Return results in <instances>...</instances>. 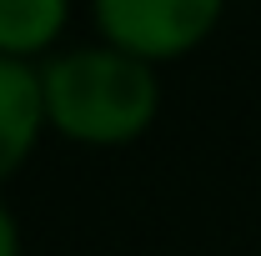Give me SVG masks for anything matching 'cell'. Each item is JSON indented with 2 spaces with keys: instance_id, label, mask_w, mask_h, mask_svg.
Returning a JSON list of instances; mask_svg holds the SVG:
<instances>
[{
  "instance_id": "3",
  "label": "cell",
  "mask_w": 261,
  "mask_h": 256,
  "mask_svg": "<svg viewBox=\"0 0 261 256\" xmlns=\"http://www.w3.org/2000/svg\"><path fill=\"white\" fill-rule=\"evenodd\" d=\"M45 126V91H40V65L0 56V186L35 156Z\"/></svg>"
},
{
  "instance_id": "4",
  "label": "cell",
  "mask_w": 261,
  "mask_h": 256,
  "mask_svg": "<svg viewBox=\"0 0 261 256\" xmlns=\"http://www.w3.org/2000/svg\"><path fill=\"white\" fill-rule=\"evenodd\" d=\"M75 0H0V56L10 61H45L56 56L70 25Z\"/></svg>"
},
{
  "instance_id": "2",
  "label": "cell",
  "mask_w": 261,
  "mask_h": 256,
  "mask_svg": "<svg viewBox=\"0 0 261 256\" xmlns=\"http://www.w3.org/2000/svg\"><path fill=\"white\" fill-rule=\"evenodd\" d=\"M226 15V0H91L96 40L151 65L201 50Z\"/></svg>"
},
{
  "instance_id": "1",
  "label": "cell",
  "mask_w": 261,
  "mask_h": 256,
  "mask_svg": "<svg viewBox=\"0 0 261 256\" xmlns=\"http://www.w3.org/2000/svg\"><path fill=\"white\" fill-rule=\"evenodd\" d=\"M161 65L116 50L106 40L61 45L40 61L45 126L70 146L116 151L141 141L161 116Z\"/></svg>"
},
{
  "instance_id": "5",
  "label": "cell",
  "mask_w": 261,
  "mask_h": 256,
  "mask_svg": "<svg viewBox=\"0 0 261 256\" xmlns=\"http://www.w3.org/2000/svg\"><path fill=\"white\" fill-rule=\"evenodd\" d=\"M0 256H20V221L5 206V196H0Z\"/></svg>"
}]
</instances>
